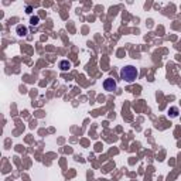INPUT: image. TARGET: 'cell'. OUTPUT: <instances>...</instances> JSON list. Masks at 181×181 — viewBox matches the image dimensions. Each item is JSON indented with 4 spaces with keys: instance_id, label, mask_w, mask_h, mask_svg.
<instances>
[{
    "instance_id": "3957f363",
    "label": "cell",
    "mask_w": 181,
    "mask_h": 181,
    "mask_svg": "<svg viewBox=\"0 0 181 181\" xmlns=\"http://www.w3.org/2000/svg\"><path fill=\"white\" fill-rule=\"evenodd\" d=\"M16 34L19 37H26L27 34H28V28L26 26H23V24H19V26L16 27Z\"/></svg>"
},
{
    "instance_id": "5b68a950",
    "label": "cell",
    "mask_w": 181,
    "mask_h": 181,
    "mask_svg": "<svg viewBox=\"0 0 181 181\" xmlns=\"http://www.w3.org/2000/svg\"><path fill=\"white\" fill-rule=\"evenodd\" d=\"M178 113H180V111H178L177 106H171L170 109H168V115H170L171 118H177Z\"/></svg>"
},
{
    "instance_id": "52a82bcc",
    "label": "cell",
    "mask_w": 181,
    "mask_h": 181,
    "mask_svg": "<svg viewBox=\"0 0 181 181\" xmlns=\"http://www.w3.org/2000/svg\"><path fill=\"white\" fill-rule=\"evenodd\" d=\"M26 11L28 13V14H31V11H33V7H31V6H27V7H26Z\"/></svg>"
},
{
    "instance_id": "277c9868",
    "label": "cell",
    "mask_w": 181,
    "mask_h": 181,
    "mask_svg": "<svg viewBox=\"0 0 181 181\" xmlns=\"http://www.w3.org/2000/svg\"><path fill=\"white\" fill-rule=\"evenodd\" d=\"M58 65H59V70L61 71H68L71 67H72V64H71L68 59H61Z\"/></svg>"
},
{
    "instance_id": "6da1fadb",
    "label": "cell",
    "mask_w": 181,
    "mask_h": 181,
    "mask_svg": "<svg viewBox=\"0 0 181 181\" xmlns=\"http://www.w3.org/2000/svg\"><path fill=\"white\" fill-rule=\"evenodd\" d=\"M137 75H139V71L133 65H126V67H123L120 70V78L127 84H132V82L136 81Z\"/></svg>"
},
{
    "instance_id": "8992f818",
    "label": "cell",
    "mask_w": 181,
    "mask_h": 181,
    "mask_svg": "<svg viewBox=\"0 0 181 181\" xmlns=\"http://www.w3.org/2000/svg\"><path fill=\"white\" fill-rule=\"evenodd\" d=\"M38 23H40V17H38V16H31V17H30V24H31V26H37Z\"/></svg>"
},
{
    "instance_id": "7a4b0ae2",
    "label": "cell",
    "mask_w": 181,
    "mask_h": 181,
    "mask_svg": "<svg viewBox=\"0 0 181 181\" xmlns=\"http://www.w3.org/2000/svg\"><path fill=\"white\" fill-rule=\"evenodd\" d=\"M104 88L107 92H115L118 89V84H116V81H115L113 78H106L104 81Z\"/></svg>"
}]
</instances>
